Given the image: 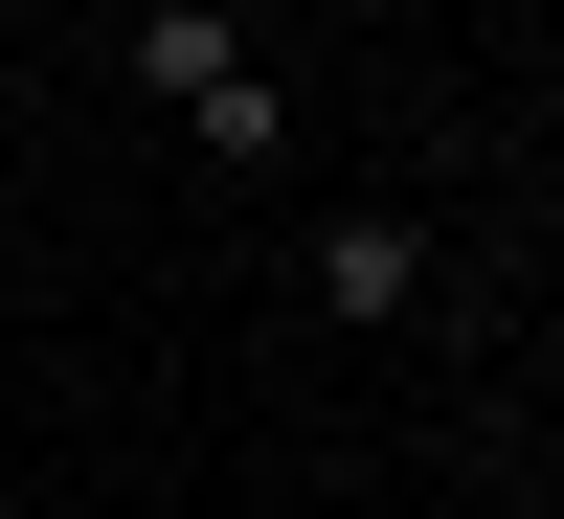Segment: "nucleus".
<instances>
[{"label":"nucleus","instance_id":"1","mask_svg":"<svg viewBox=\"0 0 564 519\" xmlns=\"http://www.w3.org/2000/svg\"><path fill=\"white\" fill-rule=\"evenodd\" d=\"M316 316H361V339L430 316V226H406V204H339V226H316Z\"/></svg>","mask_w":564,"mask_h":519},{"label":"nucleus","instance_id":"2","mask_svg":"<svg viewBox=\"0 0 564 519\" xmlns=\"http://www.w3.org/2000/svg\"><path fill=\"white\" fill-rule=\"evenodd\" d=\"M226 68H249L226 0H135V90H159V113H181V90H226Z\"/></svg>","mask_w":564,"mask_h":519}]
</instances>
